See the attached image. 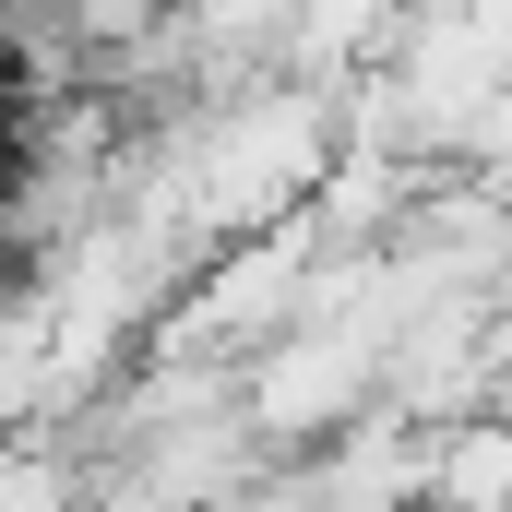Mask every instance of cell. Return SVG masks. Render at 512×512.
Listing matches in <instances>:
<instances>
[{"instance_id":"7a4b0ae2","label":"cell","mask_w":512,"mask_h":512,"mask_svg":"<svg viewBox=\"0 0 512 512\" xmlns=\"http://www.w3.org/2000/svg\"><path fill=\"white\" fill-rule=\"evenodd\" d=\"M0 512H96V465L60 429H0Z\"/></svg>"},{"instance_id":"6da1fadb","label":"cell","mask_w":512,"mask_h":512,"mask_svg":"<svg viewBox=\"0 0 512 512\" xmlns=\"http://www.w3.org/2000/svg\"><path fill=\"white\" fill-rule=\"evenodd\" d=\"M227 405L262 441V465L322 453V441H346L382 405V334H358V322H286V334H262L227 370Z\"/></svg>"}]
</instances>
